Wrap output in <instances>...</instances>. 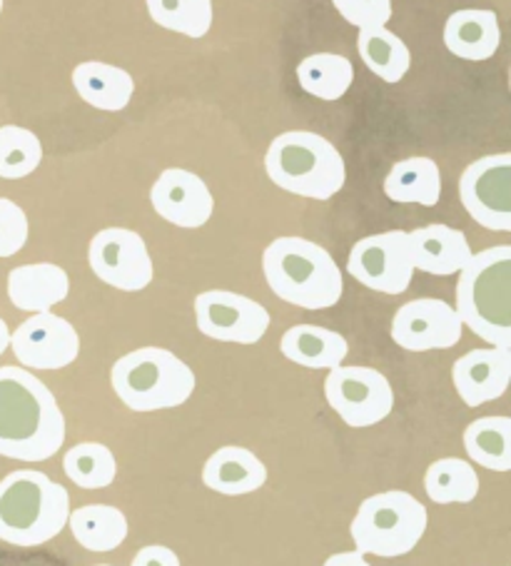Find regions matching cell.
Instances as JSON below:
<instances>
[{
  "mask_svg": "<svg viewBox=\"0 0 511 566\" xmlns=\"http://www.w3.org/2000/svg\"><path fill=\"white\" fill-rule=\"evenodd\" d=\"M461 319L445 300L419 297L397 310L392 319V339L407 353L449 349L461 339Z\"/></svg>",
  "mask_w": 511,
  "mask_h": 566,
  "instance_id": "obj_14",
  "label": "cell"
},
{
  "mask_svg": "<svg viewBox=\"0 0 511 566\" xmlns=\"http://www.w3.org/2000/svg\"><path fill=\"white\" fill-rule=\"evenodd\" d=\"M63 470L75 486L81 490H105L117 476V460L115 454L101 442H81L73 449H67Z\"/></svg>",
  "mask_w": 511,
  "mask_h": 566,
  "instance_id": "obj_30",
  "label": "cell"
},
{
  "mask_svg": "<svg viewBox=\"0 0 511 566\" xmlns=\"http://www.w3.org/2000/svg\"><path fill=\"white\" fill-rule=\"evenodd\" d=\"M153 210L175 228L198 230L208 224L215 212V198L200 175L182 168L160 172L150 190Z\"/></svg>",
  "mask_w": 511,
  "mask_h": 566,
  "instance_id": "obj_15",
  "label": "cell"
},
{
  "mask_svg": "<svg viewBox=\"0 0 511 566\" xmlns=\"http://www.w3.org/2000/svg\"><path fill=\"white\" fill-rule=\"evenodd\" d=\"M425 492L435 504H467L479 494V474L469 462L447 457L429 464Z\"/></svg>",
  "mask_w": 511,
  "mask_h": 566,
  "instance_id": "obj_28",
  "label": "cell"
},
{
  "mask_svg": "<svg viewBox=\"0 0 511 566\" xmlns=\"http://www.w3.org/2000/svg\"><path fill=\"white\" fill-rule=\"evenodd\" d=\"M131 566H180V559L178 554L167 549V546L150 544V546H143V549L135 554Z\"/></svg>",
  "mask_w": 511,
  "mask_h": 566,
  "instance_id": "obj_34",
  "label": "cell"
},
{
  "mask_svg": "<svg viewBox=\"0 0 511 566\" xmlns=\"http://www.w3.org/2000/svg\"><path fill=\"white\" fill-rule=\"evenodd\" d=\"M28 232V214L21 205L0 198V258H13L25 248Z\"/></svg>",
  "mask_w": 511,
  "mask_h": 566,
  "instance_id": "obj_32",
  "label": "cell"
},
{
  "mask_svg": "<svg viewBox=\"0 0 511 566\" xmlns=\"http://www.w3.org/2000/svg\"><path fill=\"white\" fill-rule=\"evenodd\" d=\"M501 31L494 11H457L447 18L445 45L461 61H489L499 51Z\"/></svg>",
  "mask_w": 511,
  "mask_h": 566,
  "instance_id": "obj_21",
  "label": "cell"
},
{
  "mask_svg": "<svg viewBox=\"0 0 511 566\" xmlns=\"http://www.w3.org/2000/svg\"><path fill=\"white\" fill-rule=\"evenodd\" d=\"M451 379H455L461 402L469 407L499 399L507 392L511 379V349H471L457 359Z\"/></svg>",
  "mask_w": 511,
  "mask_h": 566,
  "instance_id": "obj_16",
  "label": "cell"
},
{
  "mask_svg": "<svg viewBox=\"0 0 511 566\" xmlns=\"http://www.w3.org/2000/svg\"><path fill=\"white\" fill-rule=\"evenodd\" d=\"M67 526L85 552H113L127 536L125 514L111 504H85L73 510Z\"/></svg>",
  "mask_w": 511,
  "mask_h": 566,
  "instance_id": "obj_23",
  "label": "cell"
},
{
  "mask_svg": "<svg viewBox=\"0 0 511 566\" xmlns=\"http://www.w3.org/2000/svg\"><path fill=\"white\" fill-rule=\"evenodd\" d=\"M147 13L165 31L200 41L215 21L212 0H145Z\"/></svg>",
  "mask_w": 511,
  "mask_h": 566,
  "instance_id": "obj_29",
  "label": "cell"
},
{
  "mask_svg": "<svg viewBox=\"0 0 511 566\" xmlns=\"http://www.w3.org/2000/svg\"><path fill=\"white\" fill-rule=\"evenodd\" d=\"M71 292V277L53 262H33L8 272V300L23 312H51Z\"/></svg>",
  "mask_w": 511,
  "mask_h": 566,
  "instance_id": "obj_18",
  "label": "cell"
},
{
  "mask_svg": "<svg viewBox=\"0 0 511 566\" xmlns=\"http://www.w3.org/2000/svg\"><path fill=\"white\" fill-rule=\"evenodd\" d=\"M71 81L75 93L83 97V103L93 105L95 111H125L135 95L133 75L111 63L87 61L75 65Z\"/></svg>",
  "mask_w": 511,
  "mask_h": 566,
  "instance_id": "obj_20",
  "label": "cell"
},
{
  "mask_svg": "<svg viewBox=\"0 0 511 566\" xmlns=\"http://www.w3.org/2000/svg\"><path fill=\"white\" fill-rule=\"evenodd\" d=\"M407 240L411 265H415V270L427 272V275H457L471 258V248L465 232L441 222L407 232Z\"/></svg>",
  "mask_w": 511,
  "mask_h": 566,
  "instance_id": "obj_17",
  "label": "cell"
},
{
  "mask_svg": "<svg viewBox=\"0 0 511 566\" xmlns=\"http://www.w3.org/2000/svg\"><path fill=\"white\" fill-rule=\"evenodd\" d=\"M0 13H3V0H0Z\"/></svg>",
  "mask_w": 511,
  "mask_h": 566,
  "instance_id": "obj_37",
  "label": "cell"
},
{
  "mask_svg": "<svg viewBox=\"0 0 511 566\" xmlns=\"http://www.w3.org/2000/svg\"><path fill=\"white\" fill-rule=\"evenodd\" d=\"M18 363L28 369H63L81 355V337L65 317L38 312L11 335Z\"/></svg>",
  "mask_w": 511,
  "mask_h": 566,
  "instance_id": "obj_13",
  "label": "cell"
},
{
  "mask_svg": "<svg viewBox=\"0 0 511 566\" xmlns=\"http://www.w3.org/2000/svg\"><path fill=\"white\" fill-rule=\"evenodd\" d=\"M97 566H111V564H97Z\"/></svg>",
  "mask_w": 511,
  "mask_h": 566,
  "instance_id": "obj_38",
  "label": "cell"
},
{
  "mask_svg": "<svg viewBox=\"0 0 511 566\" xmlns=\"http://www.w3.org/2000/svg\"><path fill=\"white\" fill-rule=\"evenodd\" d=\"M347 270L369 290L382 295H401L415 275L407 232L392 230L359 240L350 252Z\"/></svg>",
  "mask_w": 511,
  "mask_h": 566,
  "instance_id": "obj_12",
  "label": "cell"
},
{
  "mask_svg": "<svg viewBox=\"0 0 511 566\" xmlns=\"http://www.w3.org/2000/svg\"><path fill=\"white\" fill-rule=\"evenodd\" d=\"M465 449L471 462L494 472L511 470V419L481 417L465 429Z\"/></svg>",
  "mask_w": 511,
  "mask_h": 566,
  "instance_id": "obj_27",
  "label": "cell"
},
{
  "mask_svg": "<svg viewBox=\"0 0 511 566\" xmlns=\"http://www.w3.org/2000/svg\"><path fill=\"white\" fill-rule=\"evenodd\" d=\"M268 178L284 192L307 200H330L345 188V158L317 133L290 130L278 135L264 153Z\"/></svg>",
  "mask_w": 511,
  "mask_h": 566,
  "instance_id": "obj_5",
  "label": "cell"
},
{
  "mask_svg": "<svg viewBox=\"0 0 511 566\" xmlns=\"http://www.w3.org/2000/svg\"><path fill=\"white\" fill-rule=\"evenodd\" d=\"M427 506L417 496L409 492H382L359 504L350 534L359 554L392 559L415 549L427 532Z\"/></svg>",
  "mask_w": 511,
  "mask_h": 566,
  "instance_id": "obj_7",
  "label": "cell"
},
{
  "mask_svg": "<svg viewBox=\"0 0 511 566\" xmlns=\"http://www.w3.org/2000/svg\"><path fill=\"white\" fill-rule=\"evenodd\" d=\"M195 319L205 337L234 345L260 343L270 329V312L230 290H208L195 297Z\"/></svg>",
  "mask_w": 511,
  "mask_h": 566,
  "instance_id": "obj_11",
  "label": "cell"
},
{
  "mask_svg": "<svg viewBox=\"0 0 511 566\" xmlns=\"http://www.w3.org/2000/svg\"><path fill=\"white\" fill-rule=\"evenodd\" d=\"M43 163V145L38 135L21 125L0 128V178L23 180Z\"/></svg>",
  "mask_w": 511,
  "mask_h": 566,
  "instance_id": "obj_31",
  "label": "cell"
},
{
  "mask_svg": "<svg viewBox=\"0 0 511 566\" xmlns=\"http://www.w3.org/2000/svg\"><path fill=\"white\" fill-rule=\"evenodd\" d=\"M322 566H372L365 554H359L357 549L355 552H342V554H332L327 562H324Z\"/></svg>",
  "mask_w": 511,
  "mask_h": 566,
  "instance_id": "obj_35",
  "label": "cell"
},
{
  "mask_svg": "<svg viewBox=\"0 0 511 566\" xmlns=\"http://www.w3.org/2000/svg\"><path fill=\"white\" fill-rule=\"evenodd\" d=\"M262 272L274 295L302 310L334 307L345 290L330 252L304 238L272 240L262 252Z\"/></svg>",
  "mask_w": 511,
  "mask_h": 566,
  "instance_id": "obj_2",
  "label": "cell"
},
{
  "mask_svg": "<svg viewBox=\"0 0 511 566\" xmlns=\"http://www.w3.org/2000/svg\"><path fill=\"white\" fill-rule=\"evenodd\" d=\"M457 315L491 347L511 349V248L497 245L471 255L459 270Z\"/></svg>",
  "mask_w": 511,
  "mask_h": 566,
  "instance_id": "obj_3",
  "label": "cell"
},
{
  "mask_svg": "<svg viewBox=\"0 0 511 566\" xmlns=\"http://www.w3.org/2000/svg\"><path fill=\"white\" fill-rule=\"evenodd\" d=\"M111 385L133 412H160L188 402L198 379L170 349L140 347L113 365Z\"/></svg>",
  "mask_w": 511,
  "mask_h": 566,
  "instance_id": "obj_6",
  "label": "cell"
},
{
  "mask_svg": "<svg viewBox=\"0 0 511 566\" xmlns=\"http://www.w3.org/2000/svg\"><path fill=\"white\" fill-rule=\"evenodd\" d=\"M280 349L290 363L300 367L334 369L345 363L350 345L340 332L317 325H294L282 335Z\"/></svg>",
  "mask_w": 511,
  "mask_h": 566,
  "instance_id": "obj_22",
  "label": "cell"
},
{
  "mask_svg": "<svg viewBox=\"0 0 511 566\" xmlns=\"http://www.w3.org/2000/svg\"><path fill=\"white\" fill-rule=\"evenodd\" d=\"M65 442L55 395L23 367H0V457L45 462Z\"/></svg>",
  "mask_w": 511,
  "mask_h": 566,
  "instance_id": "obj_1",
  "label": "cell"
},
{
  "mask_svg": "<svg viewBox=\"0 0 511 566\" xmlns=\"http://www.w3.org/2000/svg\"><path fill=\"white\" fill-rule=\"evenodd\" d=\"M202 482L208 490L225 496L258 492L268 482V467L244 447H220L202 467Z\"/></svg>",
  "mask_w": 511,
  "mask_h": 566,
  "instance_id": "obj_19",
  "label": "cell"
},
{
  "mask_svg": "<svg viewBox=\"0 0 511 566\" xmlns=\"http://www.w3.org/2000/svg\"><path fill=\"white\" fill-rule=\"evenodd\" d=\"M337 13L355 28H382L392 18V0H332Z\"/></svg>",
  "mask_w": 511,
  "mask_h": 566,
  "instance_id": "obj_33",
  "label": "cell"
},
{
  "mask_svg": "<svg viewBox=\"0 0 511 566\" xmlns=\"http://www.w3.org/2000/svg\"><path fill=\"white\" fill-rule=\"evenodd\" d=\"M298 81L304 93L320 101H340L355 81V65L337 53H314L298 65Z\"/></svg>",
  "mask_w": 511,
  "mask_h": 566,
  "instance_id": "obj_26",
  "label": "cell"
},
{
  "mask_svg": "<svg viewBox=\"0 0 511 566\" xmlns=\"http://www.w3.org/2000/svg\"><path fill=\"white\" fill-rule=\"evenodd\" d=\"M385 195L392 202H415L435 208L441 198V172L431 158L399 160L385 180Z\"/></svg>",
  "mask_w": 511,
  "mask_h": 566,
  "instance_id": "obj_24",
  "label": "cell"
},
{
  "mask_svg": "<svg viewBox=\"0 0 511 566\" xmlns=\"http://www.w3.org/2000/svg\"><path fill=\"white\" fill-rule=\"evenodd\" d=\"M87 265L97 280L123 292H140L155 277L153 258L135 230L105 228L87 245Z\"/></svg>",
  "mask_w": 511,
  "mask_h": 566,
  "instance_id": "obj_10",
  "label": "cell"
},
{
  "mask_svg": "<svg viewBox=\"0 0 511 566\" xmlns=\"http://www.w3.org/2000/svg\"><path fill=\"white\" fill-rule=\"evenodd\" d=\"M324 397L350 427L379 424L395 409V389L372 367H334L324 379Z\"/></svg>",
  "mask_w": 511,
  "mask_h": 566,
  "instance_id": "obj_8",
  "label": "cell"
},
{
  "mask_svg": "<svg viewBox=\"0 0 511 566\" xmlns=\"http://www.w3.org/2000/svg\"><path fill=\"white\" fill-rule=\"evenodd\" d=\"M459 198L471 220L494 232H511V155H487L467 165Z\"/></svg>",
  "mask_w": 511,
  "mask_h": 566,
  "instance_id": "obj_9",
  "label": "cell"
},
{
  "mask_svg": "<svg viewBox=\"0 0 511 566\" xmlns=\"http://www.w3.org/2000/svg\"><path fill=\"white\" fill-rule=\"evenodd\" d=\"M71 494L63 484L33 470H18L0 482V539L13 546H38L67 526Z\"/></svg>",
  "mask_w": 511,
  "mask_h": 566,
  "instance_id": "obj_4",
  "label": "cell"
},
{
  "mask_svg": "<svg viewBox=\"0 0 511 566\" xmlns=\"http://www.w3.org/2000/svg\"><path fill=\"white\" fill-rule=\"evenodd\" d=\"M8 347H11V329H8L6 319L0 317V357H3V353H6Z\"/></svg>",
  "mask_w": 511,
  "mask_h": 566,
  "instance_id": "obj_36",
  "label": "cell"
},
{
  "mask_svg": "<svg viewBox=\"0 0 511 566\" xmlns=\"http://www.w3.org/2000/svg\"><path fill=\"white\" fill-rule=\"evenodd\" d=\"M357 51L365 65L379 81L399 83L411 65V53L399 35L382 28H362L357 38Z\"/></svg>",
  "mask_w": 511,
  "mask_h": 566,
  "instance_id": "obj_25",
  "label": "cell"
}]
</instances>
